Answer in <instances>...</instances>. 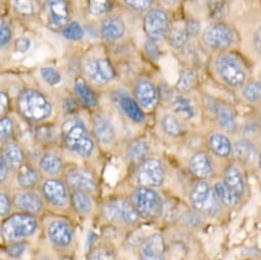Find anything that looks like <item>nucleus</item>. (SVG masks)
<instances>
[{"label": "nucleus", "mask_w": 261, "mask_h": 260, "mask_svg": "<svg viewBox=\"0 0 261 260\" xmlns=\"http://www.w3.org/2000/svg\"><path fill=\"white\" fill-rule=\"evenodd\" d=\"M213 69L219 81L231 89H241L249 81L246 63L233 53H218L213 61Z\"/></svg>", "instance_id": "f257e3e1"}, {"label": "nucleus", "mask_w": 261, "mask_h": 260, "mask_svg": "<svg viewBox=\"0 0 261 260\" xmlns=\"http://www.w3.org/2000/svg\"><path fill=\"white\" fill-rule=\"evenodd\" d=\"M188 198L192 209L201 214L204 218H219L226 210L220 203L212 185L208 180L196 179L189 190Z\"/></svg>", "instance_id": "f03ea898"}, {"label": "nucleus", "mask_w": 261, "mask_h": 260, "mask_svg": "<svg viewBox=\"0 0 261 260\" xmlns=\"http://www.w3.org/2000/svg\"><path fill=\"white\" fill-rule=\"evenodd\" d=\"M63 144L71 153L82 158H89L94 151V142L84 122L70 118L63 125Z\"/></svg>", "instance_id": "7ed1b4c3"}, {"label": "nucleus", "mask_w": 261, "mask_h": 260, "mask_svg": "<svg viewBox=\"0 0 261 260\" xmlns=\"http://www.w3.org/2000/svg\"><path fill=\"white\" fill-rule=\"evenodd\" d=\"M20 114L29 122H42L53 114V105L47 96L35 88L22 90L17 99Z\"/></svg>", "instance_id": "20e7f679"}, {"label": "nucleus", "mask_w": 261, "mask_h": 260, "mask_svg": "<svg viewBox=\"0 0 261 260\" xmlns=\"http://www.w3.org/2000/svg\"><path fill=\"white\" fill-rule=\"evenodd\" d=\"M130 202L143 219L157 220L163 215L164 203L155 189L139 186L130 194Z\"/></svg>", "instance_id": "39448f33"}, {"label": "nucleus", "mask_w": 261, "mask_h": 260, "mask_svg": "<svg viewBox=\"0 0 261 260\" xmlns=\"http://www.w3.org/2000/svg\"><path fill=\"white\" fill-rule=\"evenodd\" d=\"M38 229L34 214L19 212L8 216L2 224V235L6 241L16 242L33 236Z\"/></svg>", "instance_id": "423d86ee"}, {"label": "nucleus", "mask_w": 261, "mask_h": 260, "mask_svg": "<svg viewBox=\"0 0 261 260\" xmlns=\"http://www.w3.org/2000/svg\"><path fill=\"white\" fill-rule=\"evenodd\" d=\"M202 42L212 50L227 51L236 43V32L226 23H214L202 32Z\"/></svg>", "instance_id": "0eeeda50"}, {"label": "nucleus", "mask_w": 261, "mask_h": 260, "mask_svg": "<svg viewBox=\"0 0 261 260\" xmlns=\"http://www.w3.org/2000/svg\"><path fill=\"white\" fill-rule=\"evenodd\" d=\"M102 213L107 220L125 225H135L141 218L133 203L120 197L107 201L102 206Z\"/></svg>", "instance_id": "6e6552de"}, {"label": "nucleus", "mask_w": 261, "mask_h": 260, "mask_svg": "<svg viewBox=\"0 0 261 260\" xmlns=\"http://www.w3.org/2000/svg\"><path fill=\"white\" fill-rule=\"evenodd\" d=\"M221 179L237 195L242 203L246 202L250 195V186L247 168L244 165L231 159L224 165Z\"/></svg>", "instance_id": "1a4fd4ad"}, {"label": "nucleus", "mask_w": 261, "mask_h": 260, "mask_svg": "<svg viewBox=\"0 0 261 260\" xmlns=\"http://www.w3.org/2000/svg\"><path fill=\"white\" fill-rule=\"evenodd\" d=\"M143 27L148 39L155 42L163 40L170 29L168 14L163 9L152 8L144 17Z\"/></svg>", "instance_id": "9d476101"}, {"label": "nucleus", "mask_w": 261, "mask_h": 260, "mask_svg": "<svg viewBox=\"0 0 261 260\" xmlns=\"http://www.w3.org/2000/svg\"><path fill=\"white\" fill-rule=\"evenodd\" d=\"M137 183L141 187L160 188L165 180V168L163 162L157 158H147L139 165Z\"/></svg>", "instance_id": "9b49d317"}, {"label": "nucleus", "mask_w": 261, "mask_h": 260, "mask_svg": "<svg viewBox=\"0 0 261 260\" xmlns=\"http://www.w3.org/2000/svg\"><path fill=\"white\" fill-rule=\"evenodd\" d=\"M83 70L87 79L97 85L108 84L116 77L114 66L106 58H91L87 60Z\"/></svg>", "instance_id": "f8f14e48"}, {"label": "nucleus", "mask_w": 261, "mask_h": 260, "mask_svg": "<svg viewBox=\"0 0 261 260\" xmlns=\"http://www.w3.org/2000/svg\"><path fill=\"white\" fill-rule=\"evenodd\" d=\"M41 195L44 201L54 208H65L70 202L66 181L56 177L47 178L42 183Z\"/></svg>", "instance_id": "ddd939ff"}, {"label": "nucleus", "mask_w": 261, "mask_h": 260, "mask_svg": "<svg viewBox=\"0 0 261 260\" xmlns=\"http://www.w3.org/2000/svg\"><path fill=\"white\" fill-rule=\"evenodd\" d=\"M261 154L260 145L255 140L241 138L233 142L232 158L247 169L258 166V160Z\"/></svg>", "instance_id": "4468645a"}, {"label": "nucleus", "mask_w": 261, "mask_h": 260, "mask_svg": "<svg viewBox=\"0 0 261 260\" xmlns=\"http://www.w3.org/2000/svg\"><path fill=\"white\" fill-rule=\"evenodd\" d=\"M207 107L213 113L218 126L225 134H236L239 130V123L234 110L217 99L208 98Z\"/></svg>", "instance_id": "2eb2a0df"}, {"label": "nucleus", "mask_w": 261, "mask_h": 260, "mask_svg": "<svg viewBox=\"0 0 261 260\" xmlns=\"http://www.w3.org/2000/svg\"><path fill=\"white\" fill-rule=\"evenodd\" d=\"M65 181L72 192L82 191L90 194L93 193L97 187L94 174L83 167H74L69 169L66 172Z\"/></svg>", "instance_id": "dca6fc26"}, {"label": "nucleus", "mask_w": 261, "mask_h": 260, "mask_svg": "<svg viewBox=\"0 0 261 260\" xmlns=\"http://www.w3.org/2000/svg\"><path fill=\"white\" fill-rule=\"evenodd\" d=\"M46 233L49 242L61 249L69 248L73 243L74 229L65 219H55L46 227Z\"/></svg>", "instance_id": "f3484780"}, {"label": "nucleus", "mask_w": 261, "mask_h": 260, "mask_svg": "<svg viewBox=\"0 0 261 260\" xmlns=\"http://www.w3.org/2000/svg\"><path fill=\"white\" fill-rule=\"evenodd\" d=\"M189 171L198 180H208L214 175V163L206 151L195 152L189 160Z\"/></svg>", "instance_id": "a211bd4d"}, {"label": "nucleus", "mask_w": 261, "mask_h": 260, "mask_svg": "<svg viewBox=\"0 0 261 260\" xmlns=\"http://www.w3.org/2000/svg\"><path fill=\"white\" fill-rule=\"evenodd\" d=\"M47 25L51 30H63L70 19V10L66 0H46Z\"/></svg>", "instance_id": "6ab92c4d"}, {"label": "nucleus", "mask_w": 261, "mask_h": 260, "mask_svg": "<svg viewBox=\"0 0 261 260\" xmlns=\"http://www.w3.org/2000/svg\"><path fill=\"white\" fill-rule=\"evenodd\" d=\"M159 97V91L155 83L149 78H140L134 86V98L138 103L148 110L155 106Z\"/></svg>", "instance_id": "aec40b11"}, {"label": "nucleus", "mask_w": 261, "mask_h": 260, "mask_svg": "<svg viewBox=\"0 0 261 260\" xmlns=\"http://www.w3.org/2000/svg\"><path fill=\"white\" fill-rule=\"evenodd\" d=\"M166 244L163 235L155 232L145 239L140 246L141 260H165Z\"/></svg>", "instance_id": "412c9836"}, {"label": "nucleus", "mask_w": 261, "mask_h": 260, "mask_svg": "<svg viewBox=\"0 0 261 260\" xmlns=\"http://www.w3.org/2000/svg\"><path fill=\"white\" fill-rule=\"evenodd\" d=\"M207 148L209 152L219 159L232 158L233 143L225 133L213 132L207 137Z\"/></svg>", "instance_id": "4be33fe9"}, {"label": "nucleus", "mask_w": 261, "mask_h": 260, "mask_svg": "<svg viewBox=\"0 0 261 260\" xmlns=\"http://www.w3.org/2000/svg\"><path fill=\"white\" fill-rule=\"evenodd\" d=\"M13 204L21 212L30 214L40 213L43 209L42 198L31 190H25L16 193L13 196Z\"/></svg>", "instance_id": "5701e85b"}, {"label": "nucleus", "mask_w": 261, "mask_h": 260, "mask_svg": "<svg viewBox=\"0 0 261 260\" xmlns=\"http://www.w3.org/2000/svg\"><path fill=\"white\" fill-rule=\"evenodd\" d=\"M92 133L96 141L102 146L114 143L116 132L111 119L103 115H95L92 119Z\"/></svg>", "instance_id": "b1692460"}, {"label": "nucleus", "mask_w": 261, "mask_h": 260, "mask_svg": "<svg viewBox=\"0 0 261 260\" xmlns=\"http://www.w3.org/2000/svg\"><path fill=\"white\" fill-rule=\"evenodd\" d=\"M125 30V24L121 18L117 16H108L100 24L99 33L103 40L114 42L123 38Z\"/></svg>", "instance_id": "393cba45"}, {"label": "nucleus", "mask_w": 261, "mask_h": 260, "mask_svg": "<svg viewBox=\"0 0 261 260\" xmlns=\"http://www.w3.org/2000/svg\"><path fill=\"white\" fill-rule=\"evenodd\" d=\"M150 146L146 140L137 139L130 142L126 148V160L133 165H140L143 163L149 155Z\"/></svg>", "instance_id": "a878e982"}, {"label": "nucleus", "mask_w": 261, "mask_h": 260, "mask_svg": "<svg viewBox=\"0 0 261 260\" xmlns=\"http://www.w3.org/2000/svg\"><path fill=\"white\" fill-rule=\"evenodd\" d=\"M2 157L6 160L11 170H18L24 163V152L21 146L14 141L4 144Z\"/></svg>", "instance_id": "bb28decb"}, {"label": "nucleus", "mask_w": 261, "mask_h": 260, "mask_svg": "<svg viewBox=\"0 0 261 260\" xmlns=\"http://www.w3.org/2000/svg\"><path fill=\"white\" fill-rule=\"evenodd\" d=\"M74 93L77 99L86 108H94L97 106V95L86 82L85 79L79 77L74 82Z\"/></svg>", "instance_id": "cd10ccee"}, {"label": "nucleus", "mask_w": 261, "mask_h": 260, "mask_svg": "<svg viewBox=\"0 0 261 260\" xmlns=\"http://www.w3.org/2000/svg\"><path fill=\"white\" fill-rule=\"evenodd\" d=\"M214 192L219 199L220 203L226 210L237 209L242 203V201L237 197V195L222 181V179H218L212 184Z\"/></svg>", "instance_id": "c85d7f7f"}, {"label": "nucleus", "mask_w": 261, "mask_h": 260, "mask_svg": "<svg viewBox=\"0 0 261 260\" xmlns=\"http://www.w3.org/2000/svg\"><path fill=\"white\" fill-rule=\"evenodd\" d=\"M119 106L124 113V115L136 123H142L146 115L142 109V107L138 103V101L128 95H121L119 98Z\"/></svg>", "instance_id": "c756f323"}, {"label": "nucleus", "mask_w": 261, "mask_h": 260, "mask_svg": "<svg viewBox=\"0 0 261 260\" xmlns=\"http://www.w3.org/2000/svg\"><path fill=\"white\" fill-rule=\"evenodd\" d=\"M39 167L43 173L49 176H56L62 172L64 168V160L57 153L46 152L39 160Z\"/></svg>", "instance_id": "7c9ffc66"}, {"label": "nucleus", "mask_w": 261, "mask_h": 260, "mask_svg": "<svg viewBox=\"0 0 261 260\" xmlns=\"http://www.w3.org/2000/svg\"><path fill=\"white\" fill-rule=\"evenodd\" d=\"M17 183L24 190H31L39 183L38 170L30 164H23L17 172Z\"/></svg>", "instance_id": "2f4dec72"}, {"label": "nucleus", "mask_w": 261, "mask_h": 260, "mask_svg": "<svg viewBox=\"0 0 261 260\" xmlns=\"http://www.w3.org/2000/svg\"><path fill=\"white\" fill-rule=\"evenodd\" d=\"M240 92L246 103L258 108L261 106V80H249Z\"/></svg>", "instance_id": "473e14b6"}, {"label": "nucleus", "mask_w": 261, "mask_h": 260, "mask_svg": "<svg viewBox=\"0 0 261 260\" xmlns=\"http://www.w3.org/2000/svg\"><path fill=\"white\" fill-rule=\"evenodd\" d=\"M70 203L74 211L80 215H87L92 211L93 203L88 193L74 191L70 196Z\"/></svg>", "instance_id": "72a5a7b5"}, {"label": "nucleus", "mask_w": 261, "mask_h": 260, "mask_svg": "<svg viewBox=\"0 0 261 260\" xmlns=\"http://www.w3.org/2000/svg\"><path fill=\"white\" fill-rule=\"evenodd\" d=\"M198 74L196 70L191 68H186L180 71L178 79L175 83V88L184 93L190 92L197 86Z\"/></svg>", "instance_id": "f704fd0d"}, {"label": "nucleus", "mask_w": 261, "mask_h": 260, "mask_svg": "<svg viewBox=\"0 0 261 260\" xmlns=\"http://www.w3.org/2000/svg\"><path fill=\"white\" fill-rule=\"evenodd\" d=\"M163 133L169 137L176 139L182 135V125L178 118L173 114H165L162 116L160 121Z\"/></svg>", "instance_id": "c9c22d12"}, {"label": "nucleus", "mask_w": 261, "mask_h": 260, "mask_svg": "<svg viewBox=\"0 0 261 260\" xmlns=\"http://www.w3.org/2000/svg\"><path fill=\"white\" fill-rule=\"evenodd\" d=\"M167 41L168 44L174 48V49H180L182 48L190 37L186 25L184 27L181 26H172L167 34Z\"/></svg>", "instance_id": "e433bc0d"}, {"label": "nucleus", "mask_w": 261, "mask_h": 260, "mask_svg": "<svg viewBox=\"0 0 261 260\" xmlns=\"http://www.w3.org/2000/svg\"><path fill=\"white\" fill-rule=\"evenodd\" d=\"M172 108L174 112L185 120H192L196 116L192 101L182 95H177L173 98Z\"/></svg>", "instance_id": "4c0bfd02"}, {"label": "nucleus", "mask_w": 261, "mask_h": 260, "mask_svg": "<svg viewBox=\"0 0 261 260\" xmlns=\"http://www.w3.org/2000/svg\"><path fill=\"white\" fill-rule=\"evenodd\" d=\"M116 253L115 250L109 245H96L92 247L87 255L85 260H115Z\"/></svg>", "instance_id": "58836bf2"}, {"label": "nucleus", "mask_w": 261, "mask_h": 260, "mask_svg": "<svg viewBox=\"0 0 261 260\" xmlns=\"http://www.w3.org/2000/svg\"><path fill=\"white\" fill-rule=\"evenodd\" d=\"M13 10L21 17H32L36 14L35 0H10Z\"/></svg>", "instance_id": "ea45409f"}, {"label": "nucleus", "mask_w": 261, "mask_h": 260, "mask_svg": "<svg viewBox=\"0 0 261 260\" xmlns=\"http://www.w3.org/2000/svg\"><path fill=\"white\" fill-rule=\"evenodd\" d=\"M111 8V0H87V11L90 16L95 18L106 16Z\"/></svg>", "instance_id": "a19ab883"}, {"label": "nucleus", "mask_w": 261, "mask_h": 260, "mask_svg": "<svg viewBox=\"0 0 261 260\" xmlns=\"http://www.w3.org/2000/svg\"><path fill=\"white\" fill-rule=\"evenodd\" d=\"M62 35L67 40L79 41L84 37V30L78 22H71L62 30Z\"/></svg>", "instance_id": "79ce46f5"}, {"label": "nucleus", "mask_w": 261, "mask_h": 260, "mask_svg": "<svg viewBox=\"0 0 261 260\" xmlns=\"http://www.w3.org/2000/svg\"><path fill=\"white\" fill-rule=\"evenodd\" d=\"M40 76L43 79L45 83H47L50 86H56L61 83L62 81V75L56 68L51 66H44L41 67L39 70Z\"/></svg>", "instance_id": "37998d69"}, {"label": "nucleus", "mask_w": 261, "mask_h": 260, "mask_svg": "<svg viewBox=\"0 0 261 260\" xmlns=\"http://www.w3.org/2000/svg\"><path fill=\"white\" fill-rule=\"evenodd\" d=\"M14 121L11 117L6 115L0 119V139L3 144L10 141L14 134Z\"/></svg>", "instance_id": "c03bdc74"}, {"label": "nucleus", "mask_w": 261, "mask_h": 260, "mask_svg": "<svg viewBox=\"0 0 261 260\" xmlns=\"http://www.w3.org/2000/svg\"><path fill=\"white\" fill-rule=\"evenodd\" d=\"M180 219L186 225H190V226L196 227V228L201 227L204 222V217L201 214H199L198 212H196L194 209H192L188 212L186 211V213L182 214Z\"/></svg>", "instance_id": "a18cd8bd"}, {"label": "nucleus", "mask_w": 261, "mask_h": 260, "mask_svg": "<svg viewBox=\"0 0 261 260\" xmlns=\"http://www.w3.org/2000/svg\"><path fill=\"white\" fill-rule=\"evenodd\" d=\"M127 8L135 12H148L152 9L154 0H123Z\"/></svg>", "instance_id": "49530a36"}, {"label": "nucleus", "mask_w": 261, "mask_h": 260, "mask_svg": "<svg viewBox=\"0 0 261 260\" xmlns=\"http://www.w3.org/2000/svg\"><path fill=\"white\" fill-rule=\"evenodd\" d=\"M12 39L13 30L9 23L5 19H2V22H0V46H2L3 49L8 47Z\"/></svg>", "instance_id": "de8ad7c7"}, {"label": "nucleus", "mask_w": 261, "mask_h": 260, "mask_svg": "<svg viewBox=\"0 0 261 260\" xmlns=\"http://www.w3.org/2000/svg\"><path fill=\"white\" fill-rule=\"evenodd\" d=\"M25 250H26L25 243L18 242V241H16L15 243L5 248V252L7 253V255H9L13 259H19L20 257H22Z\"/></svg>", "instance_id": "09e8293b"}, {"label": "nucleus", "mask_w": 261, "mask_h": 260, "mask_svg": "<svg viewBox=\"0 0 261 260\" xmlns=\"http://www.w3.org/2000/svg\"><path fill=\"white\" fill-rule=\"evenodd\" d=\"M0 212H2V216L6 217L10 214L12 210L13 204V199L10 198V196L4 192L0 194Z\"/></svg>", "instance_id": "8fccbe9b"}, {"label": "nucleus", "mask_w": 261, "mask_h": 260, "mask_svg": "<svg viewBox=\"0 0 261 260\" xmlns=\"http://www.w3.org/2000/svg\"><path fill=\"white\" fill-rule=\"evenodd\" d=\"M31 45H32L31 40H30L28 37H25V36L18 37V38L15 40V43H14L15 49H16L18 53H21V54L27 53V51L31 48Z\"/></svg>", "instance_id": "3c124183"}, {"label": "nucleus", "mask_w": 261, "mask_h": 260, "mask_svg": "<svg viewBox=\"0 0 261 260\" xmlns=\"http://www.w3.org/2000/svg\"><path fill=\"white\" fill-rule=\"evenodd\" d=\"M11 172V168L6 162V160L0 156V181L4 184L6 180H8L9 175Z\"/></svg>", "instance_id": "603ef678"}, {"label": "nucleus", "mask_w": 261, "mask_h": 260, "mask_svg": "<svg viewBox=\"0 0 261 260\" xmlns=\"http://www.w3.org/2000/svg\"><path fill=\"white\" fill-rule=\"evenodd\" d=\"M156 43L157 42L148 39V41L145 44V50L148 54V56L152 59H157L159 57V50Z\"/></svg>", "instance_id": "864d4df0"}, {"label": "nucleus", "mask_w": 261, "mask_h": 260, "mask_svg": "<svg viewBox=\"0 0 261 260\" xmlns=\"http://www.w3.org/2000/svg\"><path fill=\"white\" fill-rule=\"evenodd\" d=\"M53 130L50 127H47L45 129H38L36 132V136H37V139L41 142H49L50 140H53Z\"/></svg>", "instance_id": "5fc2aeb1"}, {"label": "nucleus", "mask_w": 261, "mask_h": 260, "mask_svg": "<svg viewBox=\"0 0 261 260\" xmlns=\"http://www.w3.org/2000/svg\"><path fill=\"white\" fill-rule=\"evenodd\" d=\"M0 105H2V117L6 116V113L10 107V97L9 94L4 90L0 93Z\"/></svg>", "instance_id": "6e6d98bb"}, {"label": "nucleus", "mask_w": 261, "mask_h": 260, "mask_svg": "<svg viewBox=\"0 0 261 260\" xmlns=\"http://www.w3.org/2000/svg\"><path fill=\"white\" fill-rule=\"evenodd\" d=\"M186 28H187V31H188L190 36L198 34L200 32V24L198 22L194 21V20L188 22L186 24Z\"/></svg>", "instance_id": "4d7b16f0"}, {"label": "nucleus", "mask_w": 261, "mask_h": 260, "mask_svg": "<svg viewBox=\"0 0 261 260\" xmlns=\"http://www.w3.org/2000/svg\"><path fill=\"white\" fill-rule=\"evenodd\" d=\"M254 44H255L256 48L261 53V25L258 27V29L255 32Z\"/></svg>", "instance_id": "13d9d810"}, {"label": "nucleus", "mask_w": 261, "mask_h": 260, "mask_svg": "<svg viewBox=\"0 0 261 260\" xmlns=\"http://www.w3.org/2000/svg\"><path fill=\"white\" fill-rule=\"evenodd\" d=\"M160 2L166 7H174L180 2V0H160Z\"/></svg>", "instance_id": "bf43d9fd"}, {"label": "nucleus", "mask_w": 261, "mask_h": 260, "mask_svg": "<svg viewBox=\"0 0 261 260\" xmlns=\"http://www.w3.org/2000/svg\"><path fill=\"white\" fill-rule=\"evenodd\" d=\"M255 118H256V121H257V123H258V126H259V128H260V130H261V106L259 107V109H258V111H257V114L255 115Z\"/></svg>", "instance_id": "052dcab7"}, {"label": "nucleus", "mask_w": 261, "mask_h": 260, "mask_svg": "<svg viewBox=\"0 0 261 260\" xmlns=\"http://www.w3.org/2000/svg\"><path fill=\"white\" fill-rule=\"evenodd\" d=\"M61 260H73V258L71 256H64Z\"/></svg>", "instance_id": "680f3d73"}, {"label": "nucleus", "mask_w": 261, "mask_h": 260, "mask_svg": "<svg viewBox=\"0 0 261 260\" xmlns=\"http://www.w3.org/2000/svg\"><path fill=\"white\" fill-rule=\"evenodd\" d=\"M201 2H205V3H216L218 0H201Z\"/></svg>", "instance_id": "e2e57ef3"}, {"label": "nucleus", "mask_w": 261, "mask_h": 260, "mask_svg": "<svg viewBox=\"0 0 261 260\" xmlns=\"http://www.w3.org/2000/svg\"><path fill=\"white\" fill-rule=\"evenodd\" d=\"M258 167L261 169V154H260V157H259V160H258Z\"/></svg>", "instance_id": "0e129e2a"}, {"label": "nucleus", "mask_w": 261, "mask_h": 260, "mask_svg": "<svg viewBox=\"0 0 261 260\" xmlns=\"http://www.w3.org/2000/svg\"><path fill=\"white\" fill-rule=\"evenodd\" d=\"M251 260H261V257H255V258H252Z\"/></svg>", "instance_id": "69168bd1"}, {"label": "nucleus", "mask_w": 261, "mask_h": 260, "mask_svg": "<svg viewBox=\"0 0 261 260\" xmlns=\"http://www.w3.org/2000/svg\"><path fill=\"white\" fill-rule=\"evenodd\" d=\"M260 5H261V0H260Z\"/></svg>", "instance_id": "338daca9"}, {"label": "nucleus", "mask_w": 261, "mask_h": 260, "mask_svg": "<svg viewBox=\"0 0 261 260\" xmlns=\"http://www.w3.org/2000/svg\"><path fill=\"white\" fill-rule=\"evenodd\" d=\"M260 148H261V144H260Z\"/></svg>", "instance_id": "774afa93"}]
</instances>
